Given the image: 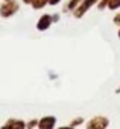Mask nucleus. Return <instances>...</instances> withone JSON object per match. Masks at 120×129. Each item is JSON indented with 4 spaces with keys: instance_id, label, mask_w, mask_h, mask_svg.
Masks as SVG:
<instances>
[{
    "instance_id": "nucleus-1",
    "label": "nucleus",
    "mask_w": 120,
    "mask_h": 129,
    "mask_svg": "<svg viewBox=\"0 0 120 129\" xmlns=\"http://www.w3.org/2000/svg\"><path fill=\"white\" fill-rule=\"evenodd\" d=\"M87 126H88V127H106V126H108V120L103 118V117H96V118H93Z\"/></svg>"
},
{
    "instance_id": "nucleus-2",
    "label": "nucleus",
    "mask_w": 120,
    "mask_h": 129,
    "mask_svg": "<svg viewBox=\"0 0 120 129\" xmlns=\"http://www.w3.org/2000/svg\"><path fill=\"white\" fill-rule=\"evenodd\" d=\"M96 2H97V0H85V2H84V3H82L79 8H78V9H76V17H81V15H84V14L87 12V9H88L90 6H93Z\"/></svg>"
},
{
    "instance_id": "nucleus-3",
    "label": "nucleus",
    "mask_w": 120,
    "mask_h": 129,
    "mask_svg": "<svg viewBox=\"0 0 120 129\" xmlns=\"http://www.w3.org/2000/svg\"><path fill=\"white\" fill-rule=\"evenodd\" d=\"M50 21H52L50 15H43V17H41V20L38 21V29H40V30L47 29V27L50 26Z\"/></svg>"
},
{
    "instance_id": "nucleus-4",
    "label": "nucleus",
    "mask_w": 120,
    "mask_h": 129,
    "mask_svg": "<svg viewBox=\"0 0 120 129\" xmlns=\"http://www.w3.org/2000/svg\"><path fill=\"white\" fill-rule=\"evenodd\" d=\"M15 9H17V5H15V3H9V5L2 6V14H3V15H11Z\"/></svg>"
},
{
    "instance_id": "nucleus-5",
    "label": "nucleus",
    "mask_w": 120,
    "mask_h": 129,
    "mask_svg": "<svg viewBox=\"0 0 120 129\" xmlns=\"http://www.w3.org/2000/svg\"><path fill=\"white\" fill-rule=\"evenodd\" d=\"M55 124V117H46L40 121V127H53Z\"/></svg>"
},
{
    "instance_id": "nucleus-6",
    "label": "nucleus",
    "mask_w": 120,
    "mask_h": 129,
    "mask_svg": "<svg viewBox=\"0 0 120 129\" xmlns=\"http://www.w3.org/2000/svg\"><path fill=\"white\" fill-rule=\"evenodd\" d=\"M108 6L111 8V9H115L117 6H120V0H108Z\"/></svg>"
},
{
    "instance_id": "nucleus-7",
    "label": "nucleus",
    "mask_w": 120,
    "mask_h": 129,
    "mask_svg": "<svg viewBox=\"0 0 120 129\" xmlns=\"http://www.w3.org/2000/svg\"><path fill=\"white\" fill-rule=\"evenodd\" d=\"M44 3H46V0H35L34 6H35V8H41V6H43Z\"/></svg>"
},
{
    "instance_id": "nucleus-8",
    "label": "nucleus",
    "mask_w": 120,
    "mask_h": 129,
    "mask_svg": "<svg viewBox=\"0 0 120 129\" xmlns=\"http://www.w3.org/2000/svg\"><path fill=\"white\" fill-rule=\"evenodd\" d=\"M78 3H79V0H72V2L69 3V8H70V9H73V8L78 5Z\"/></svg>"
},
{
    "instance_id": "nucleus-9",
    "label": "nucleus",
    "mask_w": 120,
    "mask_h": 129,
    "mask_svg": "<svg viewBox=\"0 0 120 129\" xmlns=\"http://www.w3.org/2000/svg\"><path fill=\"white\" fill-rule=\"evenodd\" d=\"M81 121H82V120H81V118H78V120H75V123H73V124H72V126H76V124H79V123H81Z\"/></svg>"
},
{
    "instance_id": "nucleus-10",
    "label": "nucleus",
    "mask_w": 120,
    "mask_h": 129,
    "mask_svg": "<svg viewBox=\"0 0 120 129\" xmlns=\"http://www.w3.org/2000/svg\"><path fill=\"white\" fill-rule=\"evenodd\" d=\"M59 2V0H50V5H56Z\"/></svg>"
},
{
    "instance_id": "nucleus-11",
    "label": "nucleus",
    "mask_w": 120,
    "mask_h": 129,
    "mask_svg": "<svg viewBox=\"0 0 120 129\" xmlns=\"http://www.w3.org/2000/svg\"><path fill=\"white\" fill-rule=\"evenodd\" d=\"M114 21H115V23H120V15H118V17H115V18H114Z\"/></svg>"
},
{
    "instance_id": "nucleus-12",
    "label": "nucleus",
    "mask_w": 120,
    "mask_h": 129,
    "mask_svg": "<svg viewBox=\"0 0 120 129\" xmlns=\"http://www.w3.org/2000/svg\"><path fill=\"white\" fill-rule=\"evenodd\" d=\"M24 2H26V3H29V2H31V0H24Z\"/></svg>"
},
{
    "instance_id": "nucleus-13",
    "label": "nucleus",
    "mask_w": 120,
    "mask_h": 129,
    "mask_svg": "<svg viewBox=\"0 0 120 129\" xmlns=\"http://www.w3.org/2000/svg\"><path fill=\"white\" fill-rule=\"evenodd\" d=\"M118 37H120V32H118Z\"/></svg>"
}]
</instances>
